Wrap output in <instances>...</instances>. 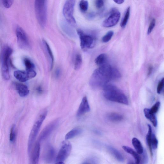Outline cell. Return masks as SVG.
Here are the masks:
<instances>
[{"label":"cell","instance_id":"33","mask_svg":"<svg viewBox=\"0 0 164 164\" xmlns=\"http://www.w3.org/2000/svg\"><path fill=\"white\" fill-rule=\"evenodd\" d=\"M15 125H13L10 130V141L12 142L15 141L16 138Z\"/></svg>","mask_w":164,"mask_h":164},{"label":"cell","instance_id":"6","mask_svg":"<svg viewBox=\"0 0 164 164\" xmlns=\"http://www.w3.org/2000/svg\"><path fill=\"white\" fill-rule=\"evenodd\" d=\"M72 149V145L68 141L63 143L56 156V162L57 164H63V162L68 157Z\"/></svg>","mask_w":164,"mask_h":164},{"label":"cell","instance_id":"18","mask_svg":"<svg viewBox=\"0 0 164 164\" xmlns=\"http://www.w3.org/2000/svg\"><path fill=\"white\" fill-rule=\"evenodd\" d=\"M107 149L110 154L118 161L120 162H124V158L123 155L117 149L111 146H108Z\"/></svg>","mask_w":164,"mask_h":164},{"label":"cell","instance_id":"3","mask_svg":"<svg viewBox=\"0 0 164 164\" xmlns=\"http://www.w3.org/2000/svg\"><path fill=\"white\" fill-rule=\"evenodd\" d=\"M48 0H35V9L38 22L41 26L44 27L47 19Z\"/></svg>","mask_w":164,"mask_h":164},{"label":"cell","instance_id":"38","mask_svg":"<svg viewBox=\"0 0 164 164\" xmlns=\"http://www.w3.org/2000/svg\"><path fill=\"white\" fill-rule=\"evenodd\" d=\"M104 5V0H96L95 2V5L98 9H100Z\"/></svg>","mask_w":164,"mask_h":164},{"label":"cell","instance_id":"28","mask_svg":"<svg viewBox=\"0 0 164 164\" xmlns=\"http://www.w3.org/2000/svg\"><path fill=\"white\" fill-rule=\"evenodd\" d=\"M1 72L4 78L6 80H9L10 78L9 66H1Z\"/></svg>","mask_w":164,"mask_h":164},{"label":"cell","instance_id":"36","mask_svg":"<svg viewBox=\"0 0 164 164\" xmlns=\"http://www.w3.org/2000/svg\"><path fill=\"white\" fill-rule=\"evenodd\" d=\"M164 81V78H163V79L160 81L158 84L157 89V92L158 94L161 93L163 90Z\"/></svg>","mask_w":164,"mask_h":164},{"label":"cell","instance_id":"37","mask_svg":"<svg viewBox=\"0 0 164 164\" xmlns=\"http://www.w3.org/2000/svg\"><path fill=\"white\" fill-rule=\"evenodd\" d=\"M13 3V0H3L4 6L5 8L9 9L12 6Z\"/></svg>","mask_w":164,"mask_h":164},{"label":"cell","instance_id":"8","mask_svg":"<svg viewBox=\"0 0 164 164\" xmlns=\"http://www.w3.org/2000/svg\"><path fill=\"white\" fill-rule=\"evenodd\" d=\"M120 17V12L116 9H113L110 15L103 22L102 26L105 28L111 27L115 26L119 22Z\"/></svg>","mask_w":164,"mask_h":164},{"label":"cell","instance_id":"26","mask_svg":"<svg viewBox=\"0 0 164 164\" xmlns=\"http://www.w3.org/2000/svg\"><path fill=\"white\" fill-rule=\"evenodd\" d=\"M107 61V56L105 54L99 55L95 60V62L97 65L101 66L106 63Z\"/></svg>","mask_w":164,"mask_h":164},{"label":"cell","instance_id":"4","mask_svg":"<svg viewBox=\"0 0 164 164\" xmlns=\"http://www.w3.org/2000/svg\"><path fill=\"white\" fill-rule=\"evenodd\" d=\"M47 112L45 110L42 112L32 128L28 142V152L30 154L33 147L36 138L40 130L43 123L47 116Z\"/></svg>","mask_w":164,"mask_h":164},{"label":"cell","instance_id":"22","mask_svg":"<svg viewBox=\"0 0 164 164\" xmlns=\"http://www.w3.org/2000/svg\"><path fill=\"white\" fill-rule=\"evenodd\" d=\"M82 131V130L80 128H74L68 133L65 136L66 140L73 138L77 135L80 134Z\"/></svg>","mask_w":164,"mask_h":164},{"label":"cell","instance_id":"39","mask_svg":"<svg viewBox=\"0 0 164 164\" xmlns=\"http://www.w3.org/2000/svg\"><path fill=\"white\" fill-rule=\"evenodd\" d=\"M142 154V158L140 162L142 161V163H147L148 162V158L147 152H146V151L144 150Z\"/></svg>","mask_w":164,"mask_h":164},{"label":"cell","instance_id":"25","mask_svg":"<svg viewBox=\"0 0 164 164\" xmlns=\"http://www.w3.org/2000/svg\"><path fill=\"white\" fill-rule=\"evenodd\" d=\"M43 43L45 46V47H46V51L48 53V56L50 58H51V70L52 69L53 66V64H54V56H53V53L51 51V50L50 47L49 46L48 44L47 43V42H46L45 40L43 41Z\"/></svg>","mask_w":164,"mask_h":164},{"label":"cell","instance_id":"40","mask_svg":"<svg viewBox=\"0 0 164 164\" xmlns=\"http://www.w3.org/2000/svg\"><path fill=\"white\" fill-rule=\"evenodd\" d=\"M95 16V14L94 13H91L88 14V19H94Z\"/></svg>","mask_w":164,"mask_h":164},{"label":"cell","instance_id":"2","mask_svg":"<svg viewBox=\"0 0 164 164\" xmlns=\"http://www.w3.org/2000/svg\"><path fill=\"white\" fill-rule=\"evenodd\" d=\"M103 88V95L108 101L125 105L129 104L126 96L115 86L107 84Z\"/></svg>","mask_w":164,"mask_h":164},{"label":"cell","instance_id":"12","mask_svg":"<svg viewBox=\"0 0 164 164\" xmlns=\"http://www.w3.org/2000/svg\"><path fill=\"white\" fill-rule=\"evenodd\" d=\"M90 110L88 98L84 97L82 100L80 106L77 112V116L80 117L84 115L85 113L89 112Z\"/></svg>","mask_w":164,"mask_h":164},{"label":"cell","instance_id":"10","mask_svg":"<svg viewBox=\"0 0 164 164\" xmlns=\"http://www.w3.org/2000/svg\"><path fill=\"white\" fill-rule=\"evenodd\" d=\"M36 74V73L34 70L26 71L18 70L14 73V76L16 79L23 83L35 77Z\"/></svg>","mask_w":164,"mask_h":164},{"label":"cell","instance_id":"30","mask_svg":"<svg viewBox=\"0 0 164 164\" xmlns=\"http://www.w3.org/2000/svg\"><path fill=\"white\" fill-rule=\"evenodd\" d=\"M79 8L82 12H85L88 10V3L86 0H81L79 3Z\"/></svg>","mask_w":164,"mask_h":164},{"label":"cell","instance_id":"41","mask_svg":"<svg viewBox=\"0 0 164 164\" xmlns=\"http://www.w3.org/2000/svg\"><path fill=\"white\" fill-rule=\"evenodd\" d=\"M153 71V67L152 66H150L148 68V76H150L152 73Z\"/></svg>","mask_w":164,"mask_h":164},{"label":"cell","instance_id":"15","mask_svg":"<svg viewBox=\"0 0 164 164\" xmlns=\"http://www.w3.org/2000/svg\"><path fill=\"white\" fill-rule=\"evenodd\" d=\"M45 151L44 157L46 161L49 162L52 161L55 155L54 148L51 145H48Z\"/></svg>","mask_w":164,"mask_h":164},{"label":"cell","instance_id":"32","mask_svg":"<svg viewBox=\"0 0 164 164\" xmlns=\"http://www.w3.org/2000/svg\"><path fill=\"white\" fill-rule=\"evenodd\" d=\"M158 143V140L156 137L154 133H152L151 140V144L152 149L155 150L157 148Z\"/></svg>","mask_w":164,"mask_h":164},{"label":"cell","instance_id":"1","mask_svg":"<svg viewBox=\"0 0 164 164\" xmlns=\"http://www.w3.org/2000/svg\"><path fill=\"white\" fill-rule=\"evenodd\" d=\"M113 68L105 63L96 69L93 73L90 81L91 86L95 88H103L112 80Z\"/></svg>","mask_w":164,"mask_h":164},{"label":"cell","instance_id":"17","mask_svg":"<svg viewBox=\"0 0 164 164\" xmlns=\"http://www.w3.org/2000/svg\"><path fill=\"white\" fill-rule=\"evenodd\" d=\"M144 113L145 117L147 119L150 121L153 125L156 127L158 125V120L155 114L153 113L150 111V109L145 108L144 110Z\"/></svg>","mask_w":164,"mask_h":164},{"label":"cell","instance_id":"21","mask_svg":"<svg viewBox=\"0 0 164 164\" xmlns=\"http://www.w3.org/2000/svg\"><path fill=\"white\" fill-rule=\"evenodd\" d=\"M148 131L147 136H146V141L147 144L149 148L150 151L151 156H153L152 148L151 146V140L152 135V128L150 125L148 124Z\"/></svg>","mask_w":164,"mask_h":164},{"label":"cell","instance_id":"29","mask_svg":"<svg viewBox=\"0 0 164 164\" xmlns=\"http://www.w3.org/2000/svg\"><path fill=\"white\" fill-rule=\"evenodd\" d=\"M24 63L26 70H34V64L30 59L26 58H25L24 59Z\"/></svg>","mask_w":164,"mask_h":164},{"label":"cell","instance_id":"9","mask_svg":"<svg viewBox=\"0 0 164 164\" xmlns=\"http://www.w3.org/2000/svg\"><path fill=\"white\" fill-rule=\"evenodd\" d=\"M18 43L21 48H26L29 47L28 39L25 31L22 28L18 26L16 29Z\"/></svg>","mask_w":164,"mask_h":164},{"label":"cell","instance_id":"31","mask_svg":"<svg viewBox=\"0 0 164 164\" xmlns=\"http://www.w3.org/2000/svg\"><path fill=\"white\" fill-rule=\"evenodd\" d=\"M114 34L113 32L111 31L108 32L107 33L103 36L102 38V41L104 43H107L109 42L111 39Z\"/></svg>","mask_w":164,"mask_h":164},{"label":"cell","instance_id":"35","mask_svg":"<svg viewBox=\"0 0 164 164\" xmlns=\"http://www.w3.org/2000/svg\"><path fill=\"white\" fill-rule=\"evenodd\" d=\"M156 24V20L154 19H152L151 21L149 27L148 28L147 34L148 35L150 34L153 29L155 26Z\"/></svg>","mask_w":164,"mask_h":164},{"label":"cell","instance_id":"16","mask_svg":"<svg viewBox=\"0 0 164 164\" xmlns=\"http://www.w3.org/2000/svg\"><path fill=\"white\" fill-rule=\"evenodd\" d=\"M16 88L21 97H26L29 93V91L26 85L20 83H16Z\"/></svg>","mask_w":164,"mask_h":164},{"label":"cell","instance_id":"7","mask_svg":"<svg viewBox=\"0 0 164 164\" xmlns=\"http://www.w3.org/2000/svg\"><path fill=\"white\" fill-rule=\"evenodd\" d=\"M77 33L79 36L80 45L82 49L86 50L94 47L95 39L91 35L86 34L81 30L77 31Z\"/></svg>","mask_w":164,"mask_h":164},{"label":"cell","instance_id":"19","mask_svg":"<svg viewBox=\"0 0 164 164\" xmlns=\"http://www.w3.org/2000/svg\"><path fill=\"white\" fill-rule=\"evenodd\" d=\"M122 148L126 152L133 156L136 164L140 163L141 158L137 152H135L132 148L126 146H123Z\"/></svg>","mask_w":164,"mask_h":164},{"label":"cell","instance_id":"23","mask_svg":"<svg viewBox=\"0 0 164 164\" xmlns=\"http://www.w3.org/2000/svg\"><path fill=\"white\" fill-rule=\"evenodd\" d=\"M108 119L113 122H119L122 121L123 119V116L121 114L117 113H111L108 115Z\"/></svg>","mask_w":164,"mask_h":164},{"label":"cell","instance_id":"20","mask_svg":"<svg viewBox=\"0 0 164 164\" xmlns=\"http://www.w3.org/2000/svg\"><path fill=\"white\" fill-rule=\"evenodd\" d=\"M132 142L137 152L139 155H141L143 153L144 149L140 140L136 138H134L132 140Z\"/></svg>","mask_w":164,"mask_h":164},{"label":"cell","instance_id":"13","mask_svg":"<svg viewBox=\"0 0 164 164\" xmlns=\"http://www.w3.org/2000/svg\"><path fill=\"white\" fill-rule=\"evenodd\" d=\"M12 53V49L8 46L4 48L1 56L2 65L9 66V61Z\"/></svg>","mask_w":164,"mask_h":164},{"label":"cell","instance_id":"14","mask_svg":"<svg viewBox=\"0 0 164 164\" xmlns=\"http://www.w3.org/2000/svg\"><path fill=\"white\" fill-rule=\"evenodd\" d=\"M41 149L40 142L38 141L36 143L32 152L31 160L32 163L37 164L40 158Z\"/></svg>","mask_w":164,"mask_h":164},{"label":"cell","instance_id":"5","mask_svg":"<svg viewBox=\"0 0 164 164\" xmlns=\"http://www.w3.org/2000/svg\"><path fill=\"white\" fill-rule=\"evenodd\" d=\"M76 0H67L64 5L63 14L67 22L70 26H76V22L73 16Z\"/></svg>","mask_w":164,"mask_h":164},{"label":"cell","instance_id":"27","mask_svg":"<svg viewBox=\"0 0 164 164\" xmlns=\"http://www.w3.org/2000/svg\"><path fill=\"white\" fill-rule=\"evenodd\" d=\"M83 63L82 56L80 54H77L75 59L74 68L76 70H79Z\"/></svg>","mask_w":164,"mask_h":164},{"label":"cell","instance_id":"24","mask_svg":"<svg viewBox=\"0 0 164 164\" xmlns=\"http://www.w3.org/2000/svg\"><path fill=\"white\" fill-rule=\"evenodd\" d=\"M130 14V8L128 7L126 10L123 18L121 21V26L122 28L125 27L129 20Z\"/></svg>","mask_w":164,"mask_h":164},{"label":"cell","instance_id":"42","mask_svg":"<svg viewBox=\"0 0 164 164\" xmlns=\"http://www.w3.org/2000/svg\"><path fill=\"white\" fill-rule=\"evenodd\" d=\"M113 1L117 4H121L124 3L125 0H113Z\"/></svg>","mask_w":164,"mask_h":164},{"label":"cell","instance_id":"34","mask_svg":"<svg viewBox=\"0 0 164 164\" xmlns=\"http://www.w3.org/2000/svg\"><path fill=\"white\" fill-rule=\"evenodd\" d=\"M161 103L159 101L156 102L155 104L153 105L151 109H150V112L153 113L155 114L157 113L160 108Z\"/></svg>","mask_w":164,"mask_h":164},{"label":"cell","instance_id":"11","mask_svg":"<svg viewBox=\"0 0 164 164\" xmlns=\"http://www.w3.org/2000/svg\"><path fill=\"white\" fill-rule=\"evenodd\" d=\"M58 120L53 121L49 124L42 131L40 136L39 137L38 141L41 142L48 137L58 126Z\"/></svg>","mask_w":164,"mask_h":164},{"label":"cell","instance_id":"43","mask_svg":"<svg viewBox=\"0 0 164 164\" xmlns=\"http://www.w3.org/2000/svg\"><path fill=\"white\" fill-rule=\"evenodd\" d=\"M60 70L59 69H58L56 70V76L57 77H58L59 76L60 74Z\"/></svg>","mask_w":164,"mask_h":164}]
</instances>
